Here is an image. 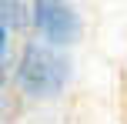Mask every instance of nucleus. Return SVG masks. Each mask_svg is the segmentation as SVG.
<instances>
[{"mask_svg":"<svg viewBox=\"0 0 127 124\" xmlns=\"http://www.w3.org/2000/svg\"><path fill=\"white\" fill-rule=\"evenodd\" d=\"M70 77V67L60 54H54L50 47H37L30 44L24 50V60H20V71H17V81L30 97H54V94L64 91Z\"/></svg>","mask_w":127,"mask_h":124,"instance_id":"f257e3e1","label":"nucleus"},{"mask_svg":"<svg viewBox=\"0 0 127 124\" xmlns=\"http://www.w3.org/2000/svg\"><path fill=\"white\" fill-rule=\"evenodd\" d=\"M33 24L57 47L80 37V17H77L64 0H37V3H33Z\"/></svg>","mask_w":127,"mask_h":124,"instance_id":"f03ea898","label":"nucleus"},{"mask_svg":"<svg viewBox=\"0 0 127 124\" xmlns=\"http://www.w3.org/2000/svg\"><path fill=\"white\" fill-rule=\"evenodd\" d=\"M0 24H7V27H20L24 24V7H20V0H0Z\"/></svg>","mask_w":127,"mask_h":124,"instance_id":"7ed1b4c3","label":"nucleus"},{"mask_svg":"<svg viewBox=\"0 0 127 124\" xmlns=\"http://www.w3.org/2000/svg\"><path fill=\"white\" fill-rule=\"evenodd\" d=\"M3 50H7V24H0V81H3Z\"/></svg>","mask_w":127,"mask_h":124,"instance_id":"20e7f679","label":"nucleus"}]
</instances>
